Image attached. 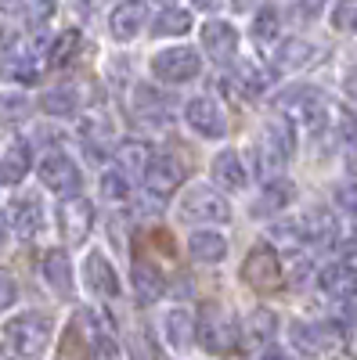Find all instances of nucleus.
<instances>
[{
  "label": "nucleus",
  "mask_w": 357,
  "mask_h": 360,
  "mask_svg": "<svg viewBox=\"0 0 357 360\" xmlns=\"http://www.w3.org/2000/svg\"><path fill=\"white\" fill-rule=\"evenodd\" d=\"M278 108L285 119H292L296 127H303L311 134H321L325 123H329V105H325V98L318 94L314 86H292L285 90V94L278 98Z\"/></svg>",
  "instance_id": "1"
},
{
  "label": "nucleus",
  "mask_w": 357,
  "mask_h": 360,
  "mask_svg": "<svg viewBox=\"0 0 357 360\" xmlns=\"http://www.w3.org/2000/svg\"><path fill=\"white\" fill-rule=\"evenodd\" d=\"M296 152V134H292V119H271L263 127V141L256 144V155H260V173L263 176H275Z\"/></svg>",
  "instance_id": "2"
},
{
  "label": "nucleus",
  "mask_w": 357,
  "mask_h": 360,
  "mask_svg": "<svg viewBox=\"0 0 357 360\" xmlns=\"http://www.w3.org/2000/svg\"><path fill=\"white\" fill-rule=\"evenodd\" d=\"M177 213H181V220H188V224H227L231 220V205H227V198L224 195H217L213 188H192V191H184V198H181V205H177Z\"/></svg>",
  "instance_id": "3"
},
{
  "label": "nucleus",
  "mask_w": 357,
  "mask_h": 360,
  "mask_svg": "<svg viewBox=\"0 0 357 360\" xmlns=\"http://www.w3.org/2000/svg\"><path fill=\"white\" fill-rule=\"evenodd\" d=\"M199 69H202V58L192 47H170V51H159L152 58V76L163 83H173V86L192 83L199 76Z\"/></svg>",
  "instance_id": "4"
},
{
  "label": "nucleus",
  "mask_w": 357,
  "mask_h": 360,
  "mask_svg": "<svg viewBox=\"0 0 357 360\" xmlns=\"http://www.w3.org/2000/svg\"><path fill=\"white\" fill-rule=\"evenodd\" d=\"M4 339H8V346H11L15 353L33 356V353H40V349L47 346V339H51V321H47L44 314H22V317H15V321L4 328Z\"/></svg>",
  "instance_id": "5"
},
{
  "label": "nucleus",
  "mask_w": 357,
  "mask_h": 360,
  "mask_svg": "<svg viewBox=\"0 0 357 360\" xmlns=\"http://www.w3.org/2000/svg\"><path fill=\"white\" fill-rule=\"evenodd\" d=\"M242 278L256 292H275L282 285V259L271 245H253L246 263H242Z\"/></svg>",
  "instance_id": "6"
},
{
  "label": "nucleus",
  "mask_w": 357,
  "mask_h": 360,
  "mask_svg": "<svg viewBox=\"0 0 357 360\" xmlns=\"http://www.w3.org/2000/svg\"><path fill=\"white\" fill-rule=\"evenodd\" d=\"M37 173H40L44 184H47L51 191H58V195H76V191H80V184H83L80 166H76L65 152H47V155L40 159Z\"/></svg>",
  "instance_id": "7"
},
{
  "label": "nucleus",
  "mask_w": 357,
  "mask_h": 360,
  "mask_svg": "<svg viewBox=\"0 0 357 360\" xmlns=\"http://www.w3.org/2000/svg\"><path fill=\"white\" fill-rule=\"evenodd\" d=\"M234 321H231V314L224 310V307H217V303H210L202 314H199V339H202V346L206 349H213V353H224V349H231V342H234Z\"/></svg>",
  "instance_id": "8"
},
{
  "label": "nucleus",
  "mask_w": 357,
  "mask_h": 360,
  "mask_svg": "<svg viewBox=\"0 0 357 360\" xmlns=\"http://www.w3.org/2000/svg\"><path fill=\"white\" fill-rule=\"evenodd\" d=\"M58 227H62L69 245H83L94 227V205L80 195H65V205L58 209Z\"/></svg>",
  "instance_id": "9"
},
{
  "label": "nucleus",
  "mask_w": 357,
  "mask_h": 360,
  "mask_svg": "<svg viewBox=\"0 0 357 360\" xmlns=\"http://www.w3.org/2000/svg\"><path fill=\"white\" fill-rule=\"evenodd\" d=\"M184 119H188V127L195 134H202V137H224L227 134V119H224L220 105L213 98H206V94L202 98H192L184 105Z\"/></svg>",
  "instance_id": "10"
},
{
  "label": "nucleus",
  "mask_w": 357,
  "mask_h": 360,
  "mask_svg": "<svg viewBox=\"0 0 357 360\" xmlns=\"http://www.w3.org/2000/svg\"><path fill=\"white\" fill-rule=\"evenodd\" d=\"M181 180H184V169L166 155H152L144 162V191H152L156 198H170Z\"/></svg>",
  "instance_id": "11"
},
{
  "label": "nucleus",
  "mask_w": 357,
  "mask_h": 360,
  "mask_svg": "<svg viewBox=\"0 0 357 360\" xmlns=\"http://www.w3.org/2000/svg\"><path fill=\"white\" fill-rule=\"evenodd\" d=\"M83 278H87V288H91L94 295H101V299H115L119 295V274L112 270V263L101 252H87Z\"/></svg>",
  "instance_id": "12"
},
{
  "label": "nucleus",
  "mask_w": 357,
  "mask_h": 360,
  "mask_svg": "<svg viewBox=\"0 0 357 360\" xmlns=\"http://www.w3.org/2000/svg\"><path fill=\"white\" fill-rule=\"evenodd\" d=\"M321 292L332 295V299H343V303H350V299H357V266L350 263H332L321 270Z\"/></svg>",
  "instance_id": "13"
},
{
  "label": "nucleus",
  "mask_w": 357,
  "mask_h": 360,
  "mask_svg": "<svg viewBox=\"0 0 357 360\" xmlns=\"http://www.w3.org/2000/svg\"><path fill=\"white\" fill-rule=\"evenodd\" d=\"M148 18V8H144V0H123L112 18H108V29H112V37L115 40H134L141 33V25Z\"/></svg>",
  "instance_id": "14"
},
{
  "label": "nucleus",
  "mask_w": 357,
  "mask_h": 360,
  "mask_svg": "<svg viewBox=\"0 0 357 360\" xmlns=\"http://www.w3.org/2000/svg\"><path fill=\"white\" fill-rule=\"evenodd\" d=\"M29 162H33V155H29V144L25 141H8L4 148H0V184H18V180L29 173Z\"/></svg>",
  "instance_id": "15"
},
{
  "label": "nucleus",
  "mask_w": 357,
  "mask_h": 360,
  "mask_svg": "<svg viewBox=\"0 0 357 360\" xmlns=\"http://www.w3.org/2000/svg\"><path fill=\"white\" fill-rule=\"evenodd\" d=\"M202 47H206V54H210V58H217V62L231 58V54H234V47H238V33H234V25H227V22H220V18L206 22V25H202Z\"/></svg>",
  "instance_id": "16"
},
{
  "label": "nucleus",
  "mask_w": 357,
  "mask_h": 360,
  "mask_svg": "<svg viewBox=\"0 0 357 360\" xmlns=\"http://www.w3.org/2000/svg\"><path fill=\"white\" fill-rule=\"evenodd\" d=\"M8 220L15 224V231H18L22 238H33V234L40 231V220H44V202H40L37 195H18Z\"/></svg>",
  "instance_id": "17"
},
{
  "label": "nucleus",
  "mask_w": 357,
  "mask_h": 360,
  "mask_svg": "<svg viewBox=\"0 0 357 360\" xmlns=\"http://www.w3.org/2000/svg\"><path fill=\"white\" fill-rule=\"evenodd\" d=\"M44 278L54 292H62V295L73 292V259H69L65 249H51L44 256Z\"/></svg>",
  "instance_id": "18"
},
{
  "label": "nucleus",
  "mask_w": 357,
  "mask_h": 360,
  "mask_svg": "<svg viewBox=\"0 0 357 360\" xmlns=\"http://www.w3.org/2000/svg\"><path fill=\"white\" fill-rule=\"evenodd\" d=\"M300 234H303V242L314 245V249H329L336 245V238H339V227L329 213H311L303 224H300Z\"/></svg>",
  "instance_id": "19"
},
{
  "label": "nucleus",
  "mask_w": 357,
  "mask_h": 360,
  "mask_svg": "<svg viewBox=\"0 0 357 360\" xmlns=\"http://www.w3.org/2000/svg\"><path fill=\"white\" fill-rule=\"evenodd\" d=\"M188 252H192V259H199V263H220V259L227 256V242H224L217 231H195V234L188 238Z\"/></svg>",
  "instance_id": "20"
},
{
  "label": "nucleus",
  "mask_w": 357,
  "mask_h": 360,
  "mask_svg": "<svg viewBox=\"0 0 357 360\" xmlns=\"http://www.w3.org/2000/svg\"><path fill=\"white\" fill-rule=\"evenodd\" d=\"M134 288H137L141 303H156V299L166 292V281H163V274H159V266L137 259V263H134Z\"/></svg>",
  "instance_id": "21"
},
{
  "label": "nucleus",
  "mask_w": 357,
  "mask_h": 360,
  "mask_svg": "<svg viewBox=\"0 0 357 360\" xmlns=\"http://www.w3.org/2000/svg\"><path fill=\"white\" fill-rule=\"evenodd\" d=\"M213 180L220 188H227V191H242L246 188V166H242V159H238L234 152H220L213 159Z\"/></svg>",
  "instance_id": "22"
},
{
  "label": "nucleus",
  "mask_w": 357,
  "mask_h": 360,
  "mask_svg": "<svg viewBox=\"0 0 357 360\" xmlns=\"http://www.w3.org/2000/svg\"><path fill=\"white\" fill-rule=\"evenodd\" d=\"M227 83H231V86H238L242 94L256 98V94H263V86L271 83V76H267L256 62H238V65L227 72Z\"/></svg>",
  "instance_id": "23"
},
{
  "label": "nucleus",
  "mask_w": 357,
  "mask_h": 360,
  "mask_svg": "<svg viewBox=\"0 0 357 360\" xmlns=\"http://www.w3.org/2000/svg\"><path fill=\"white\" fill-rule=\"evenodd\" d=\"M275 58H278L282 69H303V65H311L314 58H318V47L307 44V40H285Z\"/></svg>",
  "instance_id": "24"
},
{
  "label": "nucleus",
  "mask_w": 357,
  "mask_h": 360,
  "mask_svg": "<svg viewBox=\"0 0 357 360\" xmlns=\"http://www.w3.org/2000/svg\"><path fill=\"white\" fill-rule=\"evenodd\" d=\"M296 188L289 184V180H271V184L263 188L260 202H256V213H278V209H285L292 202Z\"/></svg>",
  "instance_id": "25"
},
{
  "label": "nucleus",
  "mask_w": 357,
  "mask_h": 360,
  "mask_svg": "<svg viewBox=\"0 0 357 360\" xmlns=\"http://www.w3.org/2000/svg\"><path fill=\"white\" fill-rule=\"evenodd\" d=\"M33 112V101L25 94H0V127H18Z\"/></svg>",
  "instance_id": "26"
},
{
  "label": "nucleus",
  "mask_w": 357,
  "mask_h": 360,
  "mask_svg": "<svg viewBox=\"0 0 357 360\" xmlns=\"http://www.w3.org/2000/svg\"><path fill=\"white\" fill-rule=\"evenodd\" d=\"M163 324H166V335H170V342H173V346H184V342L195 335V321H192V314H188L184 307L170 310Z\"/></svg>",
  "instance_id": "27"
},
{
  "label": "nucleus",
  "mask_w": 357,
  "mask_h": 360,
  "mask_svg": "<svg viewBox=\"0 0 357 360\" xmlns=\"http://www.w3.org/2000/svg\"><path fill=\"white\" fill-rule=\"evenodd\" d=\"M188 29H192V15H188V11L166 8V11L159 15V22L152 25V33H159V37H181V33H188Z\"/></svg>",
  "instance_id": "28"
},
{
  "label": "nucleus",
  "mask_w": 357,
  "mask_h": 360,
  "mask_svg": "<svg viewBox=\"0 0 357 360\" xmlns=\"http://www.w3.org/2000/svg\"><path fill=\"white\" fill-rule=\"evenodd\" d=\"M40 108H44L47 115H73V112H76V94H73V86L47 90V94L40 98Z\"/></svg>",
  "instance_id": "29"
},
{
  "label": "nucleus",
  "mask_w": 357,
  "mask_h": 360,
  "mask_svg": "<svg viewBox=\"0 0 357 360\" xmlns=\"http://www.w3.org/2000/svg\"><path fill=\"white\" fill-rule=\"evenodd\" d=\"M278 25H282V18H278V8L263 4V8L256 11V18H253V37H256L260 44H271V40L278 37Z\"/></svg>",
  "instance_id": "30"
},
{
  "label": "nucleus",
  "mask_w": 357,
  "mask_h": 360,
  "mask_svg": "<svg viewBox=\"0 0 357 360\" xmlns=\"http://www.w3.org/2000/svg\"><path fill=\"white\" fill-rule=\"evenodd\" d=\"M76 51H80V33L76 29H65V33L54 37V44H51V65H69L76 58Z\"/></svg>",
  "instance_id": "31"
},
{
  "label": "nucleus",
  "mask_w": 357,
  "mask_h": 360,
  "mask_svg": "<svg viewBox=\"0 0 357 360\" xmlns=\"http://www.w3.org/2000/svg\"><path fill=\"white\" fill-rule=\"evenodd\" d=\"M101 198L105 202H127L130 198V180L119 173V169H108L101 176Z\"/></svg>",
  "instance_id": "32"
},
{
  "label": "nucleus",
  "mask_w": 357,
  "mask_h": 360,
  "mask_svg": "<svg viewBox=\"0 0 357 360\" xmlns=\"http://www.w3.org/2000/svg\"><path fill=\"white\" fill-rule=\"evenodd\" d=\"M148 159H152V148H148L144 141H123L119 144V162H123L127 169H144Z\"/></svg>",
  "instance_id": "33"
},
{
  "label": "nucleus",
  "mask_w": 357,
  "mask_h": 360,
  "mask_svg": "<svg viewBox=\"0 0 357 360\" xmlns=\"http://www.w3.org/2000/svg\"><path fill=\"white\" fill-rule=\"evenodd\" d=\"M275 328H278V317H275L271 310H256V314L249 317V335H253L256 342H271V339H275Z\"/></svg>",
  "instance_id": "34"
},
{
  "label": "nucleus",
  "mask_w": 357,
  "mask_h": 360,
  "mask_svg": "<svg viewBox=\"0 0 357 360\" xmlns=\"http://www.w3.org/2000/svg\"><path fill=\"white\" fill-rule=\"evenodd\" d=\"M134 105H137V112H141V115H148V112H166V105H170V101L159 94L156 86H137Z\"/></svg>",
  "instance_id": "35"
},
{
  "label": "nucleus",
  "mask_w": 357,
  "mask_h": 360,
  "mask_svg": "<svg viewBox=\"0 0 357 360\" xmlns=\"http://www.w3.org/2000/svg\"><path fill=\"white\" fill-rule=\"evenodd\" d=\"M332 25L339 29V33H350V29H357V0H336Z\"/></svg>",
  "instance_id": "36"
},
{
  "label": "nucleus",
  "mask_w": 357,
  "mask_h": 360,
  "mask_svg": "<svg viewBox=\"0 0 357 360\" xmlns=\"http://www.w3.org/2000/svg\"><path fill=\"white\" fill-rule=\"evenodd\" d=\"M54 8H58V0H29V22H37V25L47 22Z\"/></svg>",
  "instance_id": "37"
},
{
  "label": "nucleus",
  "mask_w": 357,
  "mask_h": 360,
  "mask_svg": "<svg viewBox=\"0 0 357 360\" xmlns=\"http://www.w3.org/2000/svg\"><path fill=\"white\" fill-rule=\"evenodd\" d=\"M336 202L346 209V213L357 220V188L353 184H343V188H336Z\"/></svg>",
  "instance_id": "38"
},
{
  "label": "nucleus",
  "mask_w": 357,
  "mask_h": 360,
  "mask_svg": "<svg viewBox=\"0 0 357 360\" xmlns=\"http://www.w3.org/2000/svg\"><path fill=\"white\" fill-rule=\"evenodd\" d=\"M15 299H18V285H15L8 274H0V310L15 307Z\"/></svg>",
  "instance_id": "39"
},
{
  "label": "nucleus",
  "mask_w": 357,
  "mask_h": 360,
  "mask_svg": "<svg viewBox=\"0 0 357 360\" xmlns=\"http://www.w3.org/2000/svg\"><path fill=\"white\" fill-rule=\"evenodd\" d=\"M296 8H300L307 18H318V15H321V8H325V0H296Z\"/></svg>",
  "instance_id": "40"
},
{
  "label": "nucleus",
  "mask_w": 357,
  "mask_h": 360,
  "mask_svg": "<svg viewBox=\"0 0 357 360\" xmlns=\"http://www.w3.org/2000/svg\"><path fill=\"white\" fill-rule=\"evenodd\" d=\"M343 86H346V98H350V101L357 105V65H353V69L346 72V79H343Z\"/></svg>",
  "instance_id": "41"
},
{
  "label": "nucleus",
  "mask_w": 357,
  "mask_h": 360,
  "mask_svg": "<svg viewBox=\"0 0 357 360\" xmlns=\"http://www.w3.org/2000/svg\"><path fill=\"white\" fill-rule=\"evenodd\" d=\"M192 4H195L199 11H217V8H220V0H192Z\"/></svg>",
  "instance_id": "42"
},
{
  "label": "nucleus",
  "mask_w": 357,
  "mask_h": 360,
  "mask_svg": "<svg viewBox=\"0 0 357 360\" xmlns=\"http://www.w3.org/2000/svg\"><path fill=\"white\" fill-rule=\"evenodd\" d=\"M339 252H343V256H357V238H346Z\"/></svg>",
  "instance_id": "43"
},
{
  "label": "nucleus",
  "mask_w": 357,
  "mask_h": 360,
  "mask_svg": "<svg viewBox=\"0 0 357 360\" xmlns=\"http://www.w3.org/2000/svg\"><path fill=\"white\" fill-rule=\"evenodd\" d=\"M4 231H8V217H4V209H0V238H4Z\"/></svg>",
  "instance_id": "44"
},
{
  "label": "nucleus",
  "mask_w": 357,
  "mask_h": 360,
  "mask_svg": "<svg viewBox=\"0 0 357 360\" xmlns=\"http://www.w3.org/2000/svg\"><path fill=\"white\" fill-rule=\"evenodd\" d=\"M249 4H253V0H234V8H238V11H246Z\"/></svg>",
  "instance_id": "45"
},
{
  "label": "nucleus",
  "mask_w": 357,
  "mask_h": 360,
  "mask_svg": "<svg viewBox=\"0 0 357 360\" xmlns=\"http://www.w3.org/2000/svg\"><path fill=\"white\" fill-rule=\"evenodd\" d=\"M350 169H353V173H357V159H353V162H350Z\"/></svg>",
  "instance_id": "46"
},
{
  "label": "nucleus",
  "mask_w": 357,
  "mask_h": 360,
  "mask_svg": "<svg viewBox=\"0 0 357 360\" xmlns=\"http://www.w3.org/2000/svg\"><path fill=\"white\" fill-rule=\"evenodd\" d=\"M8 4H15V0H8Z\"/></svg>",
  "instance_id": "47"
}]
</instances>
